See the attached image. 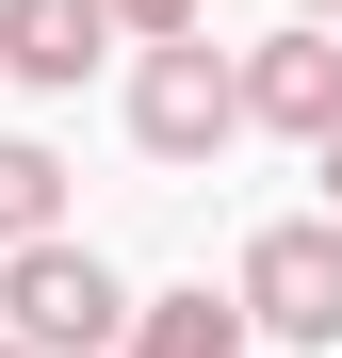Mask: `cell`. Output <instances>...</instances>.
Returning a JSON list of instances; mask_svg holds the SVG:
<instances>
[{
  "mask_svg": "<svg viewBox=\"0 0 342 358\" xmlns=\"http://www.w3.org/2000/svg\"><path fill=\"white\" fill-rule=\"evenodd\" d=\"M98 49H131V33H114V0H0V82L82 98V82H98Z\"/></svg>",
  "mask_w": 342,
  "mask_h": 358,
  "instance_id": "cell-5",
  "label": "cell"
},
{
  "mask_svg": "<svg viewBox=\"0 0 342 358\" xmlns=\"http://www.w3.org/2000/svg\"><path fill=\"white\" fill-rule=\"evenodd\" d=\"M0 358H33V342H0Z\"/></svg>",
  "mask_w": 342,
  "mask_h": 358,
  "instance_id": "cell-11",
  "label": "cell"
},
{
  "mask_svg": "<svg viewBox=\"0 0 342 358\" xmlns=\"http://www.w3.org/2000/svg\"><path fill=\"white\" fill-rule=\"evenodd\" d=\"M114 33L131 49H180V33H212V0H114Z\"/></svg>",
  "mask_w": 342,
  "mask_h": 358,
  "instance_id": "cell-8",
  "label": "cell"
},
{
  "mask_svg": "<svg viewBox=\"0 0 342 358\" xmlns=\"http://www.w3.org/2000/svg\"><path fill=\"white\" fill-rule=\"evenodd\" d=\"M310 163H326V228H342V131H326V147H310Z\"/></svg>",
  "mask_w": 342,
  "mask_h": 358,
  "instance_id": "cell-9",
  "label": "cell"
},
{
  "mask_svg": "<svg viewBox=\"0 0 342 358\" xmlns=\"http://www.w3.org/2000/svg\"><path fill=\"white\" fill-rule=\"evenodd\" d=\"M228 293H245V326H261V342L326 358V342H342V228H326V212H277V228H245Z\"/></svg>",
  "mask_w": 342,
  "mask_h": 358,
  "instance_id": "cell-2",
  "label": "cell"
},
{
  "mask_svg": "<svg viewBox=\"0 0 342 358\" xmlns=\"http://www.w3.org/2000/svg\"><path fill=\"white\" fill-rule=\"evenodd\" d=\"M131 310H147V293L114 277L98 245H66V228L0 261V342H33V358H114V342H131Z\"/></svg>",
  "mask_w": 342,
  "mask_h": 358,
  "instance_id": "cell-1",
  "label": "cell"
},
{
  "mask_svg": "<svg viewBox=\"0 0 342 358\" xmlns=\"http://www.w3.org/2000/svg\"><path fill=\"white\" fill-rule=\"evenodd\" d=\"M131 147H147V163H212V147H245V66H228L212 33L131 49Z\"/></svg>",
  "mask_w": 342,
  "mask_h": 358,
  "instance_id": "cell-3",
  "label": "cell"
},
{
  "mask_svg": "<svg viewBox=\"0 0 342 358\" xmlns=\"http://www.w3.org/2000/svg\"><path fill=\"white\" fill-rule=\"evenodd\" d=\"M66 228V147H33V131H0V261L49 245Z\"/></svg>",
  "mask_w": 342,
  "mask_h": 358,
  "instance_id": "cell-7",
  "label": "cell"
},
{
  "mask_svg": "<svg viewBox=\"0 0 342 358\" xmlns=\"http://www.w3.org/2000/svg\"><path fill=\"white\" fill-rule=\"evenodd\" d=\"M228 66H245V131H294V147L342 131V33L326 17H277V33L228 49Z\"/></svg>",
  "mask_w": 342,
  "mask_h": 358,
  "instance_id": "cell-4",
  "label": "cell"
},
{
  "mask_svg": "<svg viewBox=\"0 0 342 358\" xmlns=\"http://www.w3.org/2000/svg\"><path fill=\"white\" fill-rule=\"evenodd\" d=\"M261 326H245V293H147V310H131V342H114V358H245Z\"/></svg>",
  "mask_w": 342,
  "mask_h": 358,
  "instance_id": "cell-6",
  "label": "cell"
},
{
  "mask_svg": "<svg viewBox=\"0 0 342 358\" xmlns=\"http://www.w3.org/2000/svg\"><path fill=\"white\" fill-rule=\"evenodd\" d=\"M294 17H342V0H294Z\"/></svg>",
  "mask_w": 342,
  "mask_h": 358,
  "instance_id": "cell-10",
  "label": "cell"
}]
</instances>
